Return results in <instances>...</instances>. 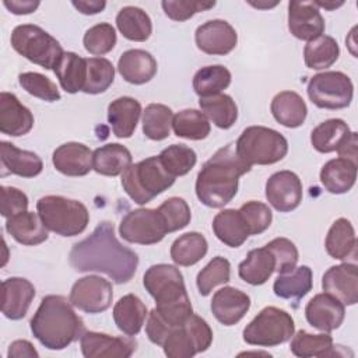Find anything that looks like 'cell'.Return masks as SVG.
<instances>
[{"label": "cell", "mask_w": 358, "mask_h": 358, "mask_svg": "<svg viewBox=\"0 0 358 358\" xmlns=\"http://www.w3.org/2000/svg\"><path fill=\"white\" fill-rule=\"evenodd\" d=\"M69 260L76 271H99L116 284L129 282L138 266L137 253L117 241L109 221L99 222L90 236L74 243Z\"/></svg>", "instance_id": "cell-1"}, {"label": "cell", "mask_w": 358, "mask_h": 358, "mask_svg": "<svg viewBox=\"0 0 358 358\" xmlns=\"http://www.w3.org/2000/svg\"><path fill=\"white\" fill-rule=\"evenodd\" d=\"M235 150V144L220 148L201 166L196 179V196L210 208L228 204L238 192L239 178L250 171Z\"/></svg>", "instance_id": "cell-2"}, {"label": "cell", "mask_w": 358, "mask_h": 358, "mask_svg": "<svg viewBox=\"0 0 358 358\" xmlns=\"http://www.w3.org/2000/svg\"><path fill=\"white\" fill-rule=\"evenodd\" d=\"M29 324L34 337L49 350H63L85 333L83 319L62 295L43 296Z\"/></svg>", "instance_id": "cell-3"}, {"label": "cell", "mask_w": 358, "mask_h": 358, "mask_svg": "<svg viewBox=\"0 0 358 358\" xmlns=\"http://www.w3.org/2000/svg\"><path fill=\"white\" fill-rule=\"evenodd\" d=\"M143 284L155 299L154 309L168 326H178L193 313L185 280L178 267L165 263L154 264L144 273Z\"/></svg>", "instance_id": "cell-4"}, {"label": "cell", "mask_w": 358, "mask_h": 358, "mask_svg": "<svg viewBox=\"0 0 358 358\" xmlns=\"http://www.w3.org/2000/svg\"><path fill=\"white\" fill-rule=\"evenodd\" d=\"M175 176L168 173L158 157H148L131 164L122 175V186L127 196L137 204H145L169 189Z\"/></svg>", "instance_id": "cell-5"}, {"label": "cell", "mask_w": 358, "mask_h": 358, "mask_svg": "<svg viewBox=\"0 0 358 358\" xmlns=\"http://www.w3.org/2000/svg\"><path fill=\"white\" fill-rule=\"evenodd\" d=\"M38 214L45 227L60 236H76L85 231L90 222L87 207L63 196H45L36 203Z\"/></svg>", "instance_id": "cell-6"}, {"label": "cell", "mask_w": 358, "mask_h": 358, "mask_svg": "<svg viewBox=\"0 0 358 358\" xmlns=\"http://www.w3.org/2000/svg\"><path fill=\"white\" fill-rule=\"evenodd\" d=\"M235 150L236 154L250 166L271 165L287 155L288 141L274 129L249 126L236 140Z\"/></svg>", "instance_id": "cell-7"}, {"label": "cell", "mask_w": 358, "mask_h": 358, "mask_svg": "<svg viewBox=\"0 0 358 358\" xmlns=\"http://www.w3.org/2000/svg\"><path fill=\"white\" fill-rule=\"evenodd\" d=\"M10 41L17 53L46 70L55 69L64 55L56 38L34 24L17 25L11 32Z\"/></svg>", "instance_id": "cell-8"}, {"label": "cell", "mask_w": 358, "mask_h": 358, "mask_svg": "<svg viewBox=\"0 0 358 358\" xmlns=\"http://www.w3.org/2000/svg\"><path fill=\"white\" fill-rule=\"evenodd\" d=\"M211 343V327L203 317L192 313L183 323L168 327L161 347L169 358H192L208 350Z\"/></svg>", "instance_id": "cell-9"}, {"label": "cell", "mask_w": 358, "mask_h": 358, "mask_svg": "<svg viewBox=\"0 0 358 358\" xmlns=\"http://www.w3.org/2000/svg\"><path fill=\"white\" fill-rule=\"evenodd\" d=\"M295 331L292 316L280 308L266 306L243 329V340L250 345L275 347L288 341Z\"/></svg>", "instance_id": "cell-10"}, {"label": "cell", "mask_w": 358, "mask_h": 358, "mask_svg": "<svg viewBox=\"0 0 358 358\" xmlns=\"http://www.w3.org/2000/svg\"><path fill=\"white\" fill-rule=\"evenodd\" d=\"M306 91L317 108L343 109L352 101L354 85L351 78L341 71H323L309 80Z\"/></svg>", "instance_id": "cell-11"}, {"label": "cell", "mask_w": 358, "mask_h": 358, "mask_svg": "<svg viewBox=\"0 0 358 358\" xmlns=\"http://www.w3.org/2000/svg\"><path fill=\"white\" fill-rule=\"evenodd\" d=\"M119 234L130 243L154 245L164 239L168 229L158 208H136L122 218Z\"/></svg>", "instance_id": "cell-12"}, {"label": "cell", "mask_w": 358, "mask_h": 358, "mask_svg": "<svg viewBox=\"0 0 358 358\" xmlns=\"http://www.w3.org/2000/svg\"><path fill=\"white\" fill-rule=\"evenodd\" d=\"M112 284L99 275H85L78 278L70 291V302L87 313L105 312L112 305Z\"/></svg>", "instance_id": "cell-13"}, {"label": "cell", "mask_w": 358, "mask_h": 358, "mask_svg": "<svg viewBox=\"0 0 358 358\" xmlns=\"http://www.w3.org/2000/svg\"><path fill=\"white\" fill-rule=\"evenodd\" d=\"M266 199L280 213L295 210L302 201V182L291 171L273 173L266 182Z\"/></svg>", "instance_id": "cell-14"}, {"label": "cell", "mask_w": 358, "mask_h": 358, "mask_svg": "<svg viewBox=\"0 0 358 358\" xmlns=\"http://www.w3.org/2000/svg\"><path fill=\"white\" fill-rule=\"evenodd\" d=\"M194 41L201 52L224 56L235 49L238 34L229 22L224 20H210L196 29Z\"/></svg>", "instance_id": "cell-15"}, {"label": "cell", "mask_w": 358, "mask_h": 358, "mask_svg": "<svg viewBox=\"0 0 358 358\" xmlns=\"http://www.w3.org/2000/svg\"><path fill=\"white\" fill-rule=\"evenodd\" d=\"M80 347L85 358H127L136 351V341L129 337L85 331L80 338Z\"/></svg>", "instance_id": "cell-16"}, {"label": "cell", "mask_w": 358, "mask_h": 358, "mask_svg": "<svg viewBox=\"0 0 358 358\" xmlns=\"http://www.w3.org/2000/svg\"><path fill=\"white\" fill-rule=\"evenodd\" d=\"M288 29L301 41H312L324 32V20L315 1H289Z\"/></svg>", "instance_id": "cell-17"}, {"label": "cell", "mask_w": 358, "mask_h": 358, "mask_svg": "<svg viewBox=\"0 0 358 358\" xmlns=\"http://www.w3.org/2000/svg\"><path fill=\"white\" fill-rule=\"evenodd\" d=\"M305 316L308 323L323 331L330 333L338 329L344 320V305L327 292L316 294L305 306Z\"/></svg>", "instance_id": "cell-18"}, {"label": "cell", "mask_w": 358, "mask_h": 358, "mask_svg": "<svg viewBox=\"0 0 358 358\" xmlns=\"http://www.w3.org/2000/svg\"><path fill=\"white\" fill-rule=\"evenodd\" d=\"M324 292L337 298L343 305L358 302V270L354 263L331 266L322 278Z\"/></svg>", "instance_id": "cell-19"}, {"label": "cell", "mask_w": 358, "mask_h": 358, "mask_svg": "<svg viewBox=\"0 0 358 358\" xmlns=\"http://www.w3.org/2000/svg\"><path fill=\"white\" fill-rule=\"evenodd\" d=\"M249 308L250 296L235 287L220 288L211 299V312L224 326L236 324L246 315Z\"/></svg>", "instance_id": "cell-20"}, {"label": "cell", "mask_w": 358, "mask_h": 358, "mask_svg": "<svg viewBox=\"0 0 358 358\" xmlns=\"http://www.w3.org/2000/svg\"><path fill=\"white\" fill-rule=\"evenodd\" d=\"M1 291L3 315L11 320L22 319L35 298V287L32 282L21 277H10L3 281Z\"/></svg>", "instance_id": "cell-21"}, {"label": "cell", "mask_w": 358, "mask_h": 358, "mask_svg": "<svg viewBox=\"0 0 358 358\" xmlns=\"http://www.w3.org/2000/svg\"><path fill=\"white\" fill-rule=\"evenodd\" d=\"M34 115L11 92L0 94V131L11 137H20L31 131Z\"/></svg>", "instance_id": "cell-22"}, {"label": "cell", "mask_w": 358, "mask_h": 358, "mask_svg": "<svg viewBox=\"0 0 358 358\" xmlns=\"http://www.w3.org/2000/svg\"><path fill=\"white\" fill-rule=\"evenodd\" d=\"M94 152L83 143H64L59 145L52 155L56 171L67 176H84L92 169Z\"/></svg>", "instance_id": "cell-23"}, {"label": "cell", "mask_w": 358, "mask_h": 358, "mask_svg": "<svg viewBox=\"0 0 358 358\" xmlns=\"http://www.w3.org/2000/svg\"><path fill=\"white\" fill-rule=\"evenodd\" d=\"M117 71L124 81L141 85L152 80L157 74V60L147 50L130 49L120 55Z\"/></svg>", "instance_id": "cell-24"}, {"label": "cell", "mask_w": 358, "mask_h": 358, "mask_svg": "<svg viewBox=\"0 0 358 358\" xmlns=\"http://www.w3.org/2000/svg\"><path fill=\"white\" fill-rule=\"evenodd\" d=\"M141 115V105L131 96H120L112 101L108 106V122L112 131L119 138L133 136Z\"/></svg>", "instance_id": "cell-25"}, {"label": "cell", "mask_w": 358, "mask_h": 358, "mask_svg": "<svg viewBox=\"0 0 358 358\" xmlns=\"http://www.w3.org/2000/svg\"><path fill=\"white\" fill-rule=\"evenodd\" d=\"M6 231L18 242L27 246H35L49 238L48 228L42 222L39 214L24 211L7 218Z\"/></svg>", "instance_id": "cell-26"}, {"label": "cell", "mask_w": 358, "mask_h": 358, "mask_svg": "<svg viewBox=\"0 0 358 358\" xmlns=\"http://www.w3.org/2000/svg\"><path fill=\"white\" fill-rule=\"evenodd\" d=\"M0 155L3 168L13 175L34 178L43 169V162L35 152L17 148L8 141L0 143Z\"/></svg>", "instance_id": "cell-27"}, {"label": "cell", "mask_w": 358, "mask_h": 358, "mask_svg": "<svg viewBox=\"0 0 358 358\" xmlns=\"http://www.w3.org/2000/svg\"><path fill=\"white\" fill-rule=\"evenodd\" d=\"M147 315V306L134 294L122 296L113 306L115 324L129 337L140 333Z\"/></svg>", "instance_id": "cell-28"}, {"label": "cell", "mask_w": 358, "mask_h": 358, "mask_svg": "<svg viewBox=\"0 0 358 358\" xmlns=\"http://www.w3.org/2000/svg\"><path fill=\"white\" fill-rule=\"evenodd\" d=\"M357 179V164L345 158L327 161L320 169V182L333 194H343L351 190Z\"/></svg>", "instance_id": "cell-29"}, {"label": "cell", "mask_w": 358, "mask_h": 358, "mask_svg": "<svg viewBox=\"0 0 358 358\" xmlns=\"http://www.w3.org/2000/svg\"><path fill=\"white\" fill-rule=\"evenodd\" d=\"M271 113L274 119L288 127V129H295L303 124L306 115H308V108L302 96L294 91H281L278 92L270 105Z\"/></svg>", "instance_id": "cell-30"}, {"label": "cell", "mask_w": 358, "mask_h": 358, "mask_svg": "<svg viewBox=\"0 0 358 358\" xmlns=\"http://www.w3.org/2000/svg\"><path fill=\"white\" fill-rule=\"evenodd\" d=\"M131 152L119 143L105 144L94 151L92 169L103 176H117L131 165Z\"/></svg>", "instance_id": "cell-31"}, {"label": "cell", "mask_w": 358, "mask_h": 358, "mask_svg": "<svg viewBox=\"0 0 358 358\" xmlns=\"http://www.w3.org/2000/svg\"><path fill=\"white\" fill-rule=\"evenodd\" d=\"M214 235L229 248H239L249 236L248 227L239 213L235 208H227L220 211L213 220Z\"/></svg>", "instance_id": "cell-32"}, {"label": "cell", "mask_w": 358, "mask_h": 358, "mask_svg": "<svg viewBox=\"0 0 358 358\" xmlns=\"http://www.w3.org/2000/svg\"><path fill=\"white\" fill-rule=\"evenodd\" d=\"M275 262L271 252L264 246L259 249H252L246 259L239 264V277L250 285L264 284L274 273Z\"/></svg>", "instance_id": "cell-33"}, {"label": "cell", "mask_w": 358, "mask_h": 358, "mask_svg": "<svg viewBox=\"0 0 358 358\" xmlns=\"http://www.w3.org/2000/svg\"><path fill=\"white\" fill-rule=\"evenodd\" d=\"M324 246L329 256L337 260L355 256L357 238L352 224L347 218L336 220L327 232Z\"/></svg>", "instance_id": "cell-34"}, {"label": "cell", "mask_w": 358, "mask_h": 358, "mask_svg": "<svg viewBox=\"0 0 358 358\" xmlns=\"http://www.w3.org/2000/svg\"><path fill=\"white\" fill-rule=\"evenodd\" d=\"M116 27L119 32L129 41L144 42L152 32L150 15L140 7L126 6L116 15Z\"/></svg>", "instance_id": "cell-35"}, {"label": "cell", "mask_w": 358, "mask_h": 358, "mask_svg": "<svg viewBox=\"0 0 358 358\" xmlns=\"http://www.w3.org/2000/svg\"><path fill=\"white\" fill-rule=\"evenodd\" d=\"M62 88L69 94L83 91L87 78V59L74 52H64L53 69Z\"/></svg>", "instance_id": "cell-36"}, {"label": "cell", "mask_w": 358, "mask_h": 358, "mask_svg": "<svg viewBox=\"0 0 358 358\" xmlns=\"http://www.w3.org/2000/svg\"><path fill=\"white\" fill-rule=\"evenodd\" d=\"M312 289V270L308 266H299L294 270L278 274L273 284V291L282 299L299 301Z\"/></svg>", "instance_id": "cell-37"}, {"label": "cell", "mask_w": 358, "mask_h": 358, "mask_svg": "<svg viewBox=\"0 0 358 358\" xmlns=\"http://www.w3.org/2000/svg\"><path fill=\"white\" fill-rule=\"evenodd\" d=\"M351 130L343 119H327L319 123L310 133L313 148L322 154L337 151Z\"/></svg>", "instance_id": "cell-38"}, {"label": "cell", "mask_w": 358, "mask_h": 358, "mask_svg": "<svg viewBox=\"0 0 358 358\" xmlns=\"http://www.w3.org/2000/svg\"><path fill=\"white\" fill-rule=\"evenodd\" d=\"M207 239L199 232H186L175 239L171 246V259L178 266H193L207 253Z\"/></svg>", "instance_id": "cell-39"}, {"label": "cell", "mask_w": 358, "mask_h": 358, "mask_svg": "<svg viewBox=\"0 0 358 358\" xmlns=\"http://www.w3.org/2000/svg\"><path fill=\"white\" fill-rule=\"evenodd\" d=\"M291 352L301 358L309 357H333L337 355L333 338L329 333L312 334L306 330H299L291 340Z\"/></svg>", "instance_id": "cell-40"}, {"label": "cell", "mask_w": 358, "mask_h": 358, "mask_svg": "<svg viewBox=\"0 0 358 358\" xmlns=\"http://www.w3.org/2000/svg\"><path fill=\"white\" fill-rule=\"evenodd\" d=\"M340 55L337 41L329 35H320L305 45L303 59L308 69L323 70L333 66Z\"/></svg>", "instance_id": "cell-41"}, {"label": "cell", "mask_w": 358, "mask_h": 358, "mask_svg": "<svg viewBox=\"0 0 358 358\" xmlns=\"http://www.w3.org/2000/svg\"><path fill=\"white\" fill-rule=\"evenodd\" d=\"M201 112L220 129H229L238 119V106L232 96L217 94L199 101Z\"/></svg>", "instance_id": "cell-42"}, {"label": "cell", "mask_w": 358, "mask_h": 358, "mask_svg": "<svg viewBox=\"0 0 358 358\" xmlns=\"http://www.w3.org/2000/svg\"><path fill=\"white\" fill-rule=\"evenodd\" d=\"M231 73L221 64L201 67L193 77V90L200 98L221 94L231 84Z\"/></svg>", "instance_id": "cell-43"}, {"label": "cell", "mask_w": 358, "mask_h": 358, "mask_svg": "<svg viewBox=\"0 0 358 358\" xmlns=\"http://www.w3.org/2000/svg\"><path fill=\"white\" fill-rule=\"evenodd\" d=\"M172 129L178 137L187 140H203L211 130L207 116L197 109L179 110L172 119Z\"/></svg>", "instance_id": "cell-44"}, {"label": "cell", "mask_w": 358, "mask_h": 358, "mask_svg": "<svg viewBox=\"0 0 358 358\" xmlns=\"http://www.w3.org/2000/svg\"><path fill=\"white\" fill-rule=\"evenodd\" d=\"M173 113L164 103H150L143 112V133L154 141L166 138L171 133Z\"/></svg>", "instance_id": "cell-45"}, {"label": "cell", "mask_w": 358, "mask_h": 358, "mask_svg": "<svg viewBox=\"0 0 358 358\" xmlns=\"http://www.w3.org/2000/svg\"><path fill=\"white\" fill-rule=\"evenodd\" d=\"M115 80V67L105 57L87 59V78L83 88L85 94L105 92Z\"/></svg>", "instance_id": "cell-46"}, {"label": "cell", "mask_w": 358, "mask_h": 358, "mask_svg": "<svg viewBox=\"0 0 358 358\" xmlns=\"http://www.w3.org/2000/svg\"><path fill=\"white\" fill-rule=\"evenodd\" d=\"M158 158L168 173L175 178L189 173L197 162L194 150L185 144H172L164 148Z\"/></svg>", "instance_id": "cell-47"}, {"label": "cell", "mask_w": 358, "mask_h": 358, "mask_svg": "<svg viewBox=\"0 0 358 358\" xmlns=\"http://www.w3.org/2000/svg\"><path fill=\"white\" fill-rule=\"evenodd\" d=\"M231 278V263L222 257L215 256L210 263L201 268L197 274L196 284L200 295L207 296L211 294V291L221 284L228 282Z\"/></svg>", "instance_id": "cell-48"}, {"label": "cell", "mask_w": 358, "mask_h": 358, "mask_svg": "<svg viewBox=\"0 0 358 358\" xmlns=\"http://www.w3.org/2000/svg\"><path fill=\"white\" fill-rule=\"evenodd\" d=\"M84 48L94 56H103L109 53L116 45V31L108 22H99L84 34Z\"/></svg>", "instance_id": "cell-49"}, {"label": "cell", "mask_w": 358, "mask_h": 358, "mask_svg": "<svg viewBox=\"0 0 358 358\" xmlns=\"http://www.w3.org/2000/svg\"><path fill=\"white\" fill-rule=\"evenodd\" d=\"M20 85L31 95L46 101V102H55L60 99V92L57 85L46 76L35 71H27L21 73L18 76Z\"/></svg>", "instance_id": "cell-50"}, {"label": "cell", "mask_w": 358, "mask_h": 358, "mask_svg": "<svg viewBox=\"0 0 358 358\" xmlns=\"http://www.w3.org/2000/svg\"><path fill=\"white\" fill-rule=\"evenodd\" d=\"M239 213L248 227L249 235H259L264 232L273 220V213L268 206L256 200L242 204Z\"/></svg>", "instance_id": "cell-51"}, {"label": "cell", "mask_w": 358, "mask_h": 358, "mask_svg": "<svg viewBox=\"0 0 358 358\" xmlns=\"http://www.w3.org/2000/svg\"><path fill=\"white\" fill-rule=\"evenodd\" d=\"M158 210L165 220L168 234L183 229L192 218L190 207L182 197H169L158 207Z\"/></svg>", "instance_id": "cell-52"}, {"label": "cell", "mask_w": 358, "mask_h": 358, "mask_svg": "<svg viewBox=\"0 0 358 358\" xmlns=\"http://www.w3.org/2000/svg\"><path fill=\"white\" fill-rule=\"evenodd\" d=\"M266 248L274 256V262H275L274 271H277L278 274L288 273L296 267L299 255H298L296 246L289 239L275 238V239L270 241L266 245Z\"/></svg>", "instance_id": "cell-53"}, {"label": "cell", "mask_w": 358, "mask_h": 358, "mask_svg": "<svg viewBox=\"0 0 358 358\" xmlns=\"http://www.w3.org/2000/svg\"><path fill=\"white\" fill-rule=\"evenodd\" d=\"M166 17L173 21H186L194 14L207 11L215 6V1H197V0H164L161 3Z\"/></svg>", "instance_id": "cell-54"}, {"label": "cell", "mask_w": 358, "mask_h": 358, "mask_svg": "<svg viewBox=\"0 0 358 358\" xmlns=\"http://www.w3.org/2000/svg\"><path fill=\"white\" fill-rule=\"evenodd\" d=\"M0 193H1L0 213L3 217L10 218L20 213L27 211L28 197L22 190L11 186H1Z\"/></svg>", "instance_id": "cell-55"}, {"label": "cell", "mask_w": 358, "mask_h": 358, "mask_svg": "<svg viewBox=\"0 0 358 358\" xmlns=\"http://www.w3.org/2000/svg\"><path fill=\"white\" fill-rule=\"evenodd\" d=\"M7 357L8 358H21V357L38 358L39 354L28 340H15L10 344Z\"/></svg>", "instance_id": "cell-56"}, {"label": "cell", "mask_w": 358, "mask_h": 358, "mask_svg": "<svg viewBox=\"0 0 358 358\" xmlns=\"http://www.w3.org/2000/svg\"><path fill=\"white\" fill-rule=\"evenodd\" d=\"M4 7L13 13V14H17V15H21V14H31L34 13L38 6H39V1H34V0H4L3 1Z\"/></svg>", "instance_id": "cell-57"}, {"label": "cell", "mask_w": 358, "mask_h": 358, "mask_svg": "<svg viewBox=\"0 0 358 358\" xmlns=\"http://www.w3.org/2000/svg\"><path fill=\"white\" fill-rule=\"evenodd\" d=\"M357 144H358V134L355 131H351L350 136L337 148L338 157L350 159L357 164Z\"/></svg>", "instance_id": "cell-58"}, {"label": "cell", "mask_w": 358, "mask_h": 358, "mask_svg": "<svg viewBox=\"0 0 358 358\" xmlns=\"http://www.w3.org/2000/svg\"><path fill=\"white\" fill-rule=\"evenodd\" d=\"M81 14L85 15H92V14H98L101 13L105 7L106 3L105 1H98V0H90V1H73L71 3Z\"/></svg>", "instance_id": "cell-59"}, {"label": "cell", "mask_w": 358, "mask_h": 358, "mask_svg": "<svg viewBox=\"0 0 358 358\" xmlns=\"http://www.w3.org/2000/svg\"><path fill=\"white\" fill-rule=\"evenodd\" d=\"M315 4H316L317 7H323V8H326V10H334V8L340 7V6H343V1L336 3V1H320V0H317V1H315Z\"/></svg>", "instance_id": "cell-60"}, {"label": "cell", "mask_w": 358, "mask_h": 358, "mask_svg": "<svg viewBox=\"0 0 358 358\" xmlns=\"http://www.w3.org/2000/svg\"><path fill=\"white\" fill-rule=\"evenodd\" d=\"M250 6L256 7V8H271V7H275L278 4V1H273V3H260V1H248Z\"/></svg>", "instance_id": "cell-61"}]
</instances>
